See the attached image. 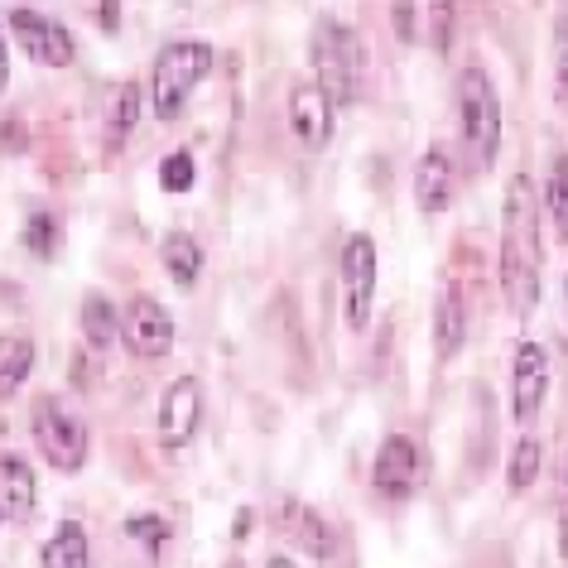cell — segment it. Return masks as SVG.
I'll list each match as a JSON object with an SVG mask.
<instances>
[{"mask_svg": "<svg viewBox=\"0 0 568 568\" xmlns=\"http://www.w3.org/2000/svg\"><path fill=\"white\" fill-rule=\"evenodd\" d=\"M501 290L510 314L525 318L539 304V207L535 183L516 174L501 203Z\"/></svg>", "mask_w": 568, "mask_h": 568, "instance_id": "cell-1", "label": "cell"}, {"mask_svg": "<svg viewBox=\"0 0 568 568\" xmlns=\"http://www.w3.org/2000/svg\"><path fill=\"white\" fill-rule=\"evenodd\" d=\"M207 73H212V44H203V39H179V44L160 49L150 73V111L160 121H179Z\"/></svg>", "mask_w": 568, "mask_h": 568, "instance_id": "cell-2", "label": "cell"}, {"mask_svg": "<svg viewBox=\"0 0 568 568\" xmlns=\"http://www.w3.org/2000/svg\"><path fill=\"white\" fill-rule=\"evenodd\" d=\"M458 131L473 154V169H491L496 150H501V102L481 68H463L458 73Z\"/></svg>", "mask_w": 568, "mask_h": 568, "instance_id": "cell-3", "label": "cell"}, {"mask_svg": "<svg viewBox=\"0 0 568 568\" xmlns=\"http://www.w3.org/2000/svg\"><path fill=\"white\" fill-rule=\"evenodd\" d=\"M362 39L337 20H318L314 30V73H318V88L333 106H347L357 102V88H362Z\"/></svg>", "mask_w": 568, "mask_h": 568, "instance_id": "cell-4", "label": "cell"}, {"mask_svg": "<svg viewBox=\"0 0 568 568\" xmlns=\"http://www.w3.org/2000/svg\"><path fill=\"white\" fill-rule=\"evenodd\" d=\"M30 429H34V444H39V453H44L49 467L78 473V467L88 463V424H82L59 395H44V400L34 405Z\"/></svg>", "mask_w": 568, "mask_h": 568, "instance_id": "cell-5", "label": "cell"}, {"mask_svg": "<svg viewBox=\"0 0 568 568\" xmlns=\"http://www.w3.org/2000/svg\"><path fill=\"white\" fill-rule=\"evenodd\" d=\"M376 280H381V261H376V241L357 232L343 246V294H347V323L352 333L372 328V308H376Z\"/></svg>", "mask_w": 568, "mask_h": 568, "instance_id": "cell-6", "label": "cell"}, {"mask_svg": "<svg viewBox=\"0 0 568 568\" xmlns=\"http://www.w3.org/2000/svg\"><path fill=\"white\" fill-rule=\"evenodd\" d=\"M419 477H424V463H419V444L409 434H390L376 453V467H372V487L381 501H409L419 491Z\"/></svg>", "mask_w": 568, "mask_h": 568, "instance_id": "cell-7", "label": "cell"}, {"mask_svg": "<svg viewBox=\"0 0 568 568\" xmlns=\"http://www.w3.org/2000/svg\"><path fill=\"white\" fill-rule=\"evenodd\" d=\"M121 343L135 352L140 362H160L174 352V318H169V308L160 300H131V308H125L121 318Z\"/></svg>", "mask_w": 568, "mask_h": 568, "instance_id": "cell-8", "label": "cell"}, {"mask_svg": "<svg viewBox=\"0 0 568 568\" xmlns=\"http://www.w3.org/2000/svg\"><path fill=\"white\" fill-rule=\"evenodd\" d=\"M10 34H16V44L44 68H68L78 53L68 24L39 16V10H10Z\"/></svg>", "mask_w": 568, "mask_h": 568, "instance_id": "cell-9", "label": "cell"}, {"mask_svg": "<svg viewBox=\"0 0 568 568\" xmlns=\"http://www.w3.org/2000/svg\"><path fill=\"white\" fill-rule=\"evenodd\" d=\"M197 424H203V386H197V376L169 381V390L160 400V444L169 453L183 448L197 434Z\"/></svg>", "mask_w": 568, "mask_h": 568, "instance_id": "cell-10", "label": "cell"}, {"mask_svg": "<svg viewBox=\"0 0 568 568\" xmlns=\"http://www.w3.org/2000/svg\"><path fill=\"white\" fill-rule=\"evenodd\" d=\"M545 390H549V352L525 337L516 347V372H510V415L530 424L539 405H545Z\"/></svg>", "mask_w": 568, "mask_h": 568, "instance_id": "cell-11", "label": "cell"}, {"mask_svg": "<svg viewBox=\"0 0 568 568\" xmlns=\"http://www.w3.org/2000/svg\"><path fill=\"white\" fill-rule=\"evenodd\" d=\"M333 102L323 97L318 82H300L290 92V135L300 140L304 150H323L333 140Z\"/></svg>", "mask_w": 568, "mask_h": 568, "instance_id": "cell-12", "label": "cell"}, {"mask_svg": "<svg viewBox=\"0 0 568 568\" xmlns=\"http://www.w3.org/2000/svg\"><path fill=\"white\" fill-rule=\"evenodd\" d=\"M280 520H284V535L300 545L308 559H333V549H337V535H333V525L318 516L314 506H304V501H284L280 506Z\"/></svg>", "mask_w": 568, "mask_h": 568, "instance_id": "cell-13", "label": "cell"}, {"mask_svg": "<svg viewBox=\"0 0 568 568\" xmlns=\"http://www.w3.org/2000/svg\"><path fill=\"white\" fill-rule=\"evenodd\" d=\"M467 343V308H463V294L458 284L444 280L438 284V300H434V352L438 362H453Z\"/></svg>", "mask_w": 568, "mask_h": 568, "instance_id": "cell-14", "label": "cell"}, {"mask_svg": "<svg viewBox=\"0 0 568 568\" xmlns=\"http://www.w3.org/2000/svg\"><path fill=\"white\" fill-rule=\"evenodd\" d=\"M453 203V164L444 150H429L415 169V207L424 217H444Z\"/></svg>", "mask_w": 568, "mask_h": 568, "instance_id": "cell-15", "label": "cell"}, {"mask_svg": "<svg viewBox=\"0 0 568 568\" xmlns=\"http://www.w3.org/2000/svg\"><path fill=\"white\" fill-rule=\"evenodd\" d=\"M39 568H92L88 530H82L78 520H63L59 530L49 535V545L39 549Z\"/></svg>", "mask_w": 568, "mask_h": 568, "instance_id": "cell-16", "label": "cell"}, {"mask_svg": "<svg viewBox=\"0 0 568 568\" xmlns=\"http://www.w3.org/2000/svg\"><path fill=\"white\" fill-rule=\"evenodd\" d=\"M160 261L179 290H193L197 275H203V246H197V236H189V232H169L160 246Z\"/></svg>", "mask_w": 568, "mask_h": 568, "instance_id": "cell-17", "label": "cell"}, {"mask_svg": "<svg viewBox=\"0 0 568 568\" xmlns=\"http://www.w3.org/2000/svg\"><path fill=\"white\" fill-rule=\"evenodd\" d=\"M0 481H6V516L30 520V516H34V501H39L30 463H20V458H0Z\"/></svg>", "mask_w": 568, "mask_h": 568, "instance_id": "cell-18", "label": "cell"}, {"mask_svg": "<svg viewBox=\"0 0 568 568\" xmlns=\"http://www.w3.org/2000/svg\"><path fill=\"white\" fill-rule=\"evenodd\" d=\"M82 333H88L92 352H106L121 337V314L106 294H88V300H82Z\"/></svg>", "mask_w": 568, "mask_h": 568, "instance_id": "cell-19", "label": "cell"}, {"mask_svg": "<svg viewBox=\"0 0 568 568\" xmlns=\"http://www.w3.org/2000/svg\"><path fill=\"white\" fill-rule=\"evenodd\" d=\"M34 372V343L30 337H6L0 343V400H10Z\"/></svg>", "mask_w": 568, "mask_h": 568, "instance_id": "cell-20", "label": "cell"}, {"mask_svg": "<svg viewBox=\"0 0 568 568\" xmlns=\"http://www.w3.org/2000/svg\"><path fill=\"white\" fill-rule=\"evenodd\" d=\"M63 246V222L53 217V212H34L30 222H24V251L39 255V261H53Z\"/></svg>", "mask_w": 568, "mask_h": 568, "instance_id": "cell-21", "label": "cell"}, {"mask_svg": "<svg viewBox=\"0 0 568 568\" xmlns=\"http://www.w3.org/2000/svg\"><path fill=\"white\" fill-rule=\"evenodd\" d=\"M539 458H545V448H539L535 434H525L516 448H510V467H506V481L510 491H530V481L539 473Z\"/></svg>", "mask_w": 568, "mask_h": 568, "instance_id": "cell-22", "label": "cell"}, {"mask_svg": "<svg viewBox=\"0 0 568 568\" xmlns=\"http://www.w3.org/2000/svg\"><path fill=\"white\" fill-rule=\"evenodd\" d=\"M140 82H121L116 92H111V135H116V145L125 135L135 131V121H140Z\"/></svg>", "mask_w": 568, "mask_h": 568, "instance_id": "cell-23", "label": "cell"}, {"mask_svg": "<svg viewBox=\"0 0 568 568\" xmlns=\"http://www.w3.org/2000/svg\"><path fill=\"white\" fill-rule=\"evenodd\" d=\"M549 217H554V232L568 246V154L554 160V174H549Z\"/></svg>", "mask_w": 568, "mask_h": 568, "instance_id": "cell-24", "label": "cell"}, {"mask_svg": "<svg viewBox=\"0 0 568 568\" xmlns=\"http://www.w3.org/2000/svg\"><path fill=\"white\" fill-rule=\"evenodd\" d=\"M193 154L189 150H174V154H164V164H160V189L164 193H189L193 189Z\"/></svg>", "mask_w": 568, "mask_h": 568, "instance_id": "cell-25", "label": "cell"}, {"mask_svg": "<svg viewBox=\"0 0 568 568\" xmlns=\"http://www.w3.org/2000/svg\"><path fill=\"white\" fill-rule=\"evenodd\" d=\"M125 535L140 539V545H145L150 554H160L164 539H169V525H164L160 516H131V520H125Z\"/></svg>", "mask_w": 568, "mask_h": 568, "instance_id": "cell-26", "label": "cell"}, {"mask_svg": "<svg viewBox=\"0 0 568 568\" xmlns=\"http://www.w3.org/2000/svg\"><path fill=\"white\" fill-rule=\"evenodd\" d=\"M424 20H429V39L438 53H448V20H453V6H424L419 10Z\"/></svg>", "mask_w": 568, "mask_h": 568, "instance_id": "cell-27", "label": "cell"}, {"mask_svg": "<svg viewBox=\"0 0 568 568\" xmlns=\"http://www.w3.org/2000/svg\"><path fill=\"white\" fill-rule=\"evenodd\" d=\"M559 554L568 564V448H564V463H559Z\"/></svg>", "mask_w": 568, "mask_h": 568, "instance_id": "cell-28", "label": "cell"}, {"mask_svg": "<svg viewBox=\"0 0 568 568\" xmlns=\"http://www.w3.org/2000/svg\"><path fill=\"white\" fill-rule=\"evenodd\" d=\"M390 20H395V34H400L405 44H415V39H419V30H415L419 10L415 6H390Z\"/></svg>", "mask_w": 568, "mask_h": 568, "instance_id": "cell-29", "label": "cell"}, {"mask_svg": "<svg viewBox=\"0 0 568 568\" xmlns=\"http://www.w3.org/2000/svg\"><path fill=\"white\" fill-rule=\"evenodd\" d=\"M554 59H559V92L568 97V20L559 24V34H554Z\"/></svg>", "mask_w": 568, "mask_h": 568, "instance_id": "cell-30", "label": "cell"}, {"mask_svg": "<svg viewBox=\"0 0 568 568\" xmlns=\"http://www.w3.org/2000/svg\"><path fill=\"white\" fill-rule=\"evenodd\" d=\"M10 88V44H6V34H0V92Z\"/></svg>", "mask_w": 568, "mask_h": 568, "instance_id": "cell-31", "label": "cell"}, {"mask_svg": "<svg viewBox=\"0 0 568 568\" xmlns=\"http://www.w3.org/2000/svg\"><path fill=\"white\" fill-rule=\"evenodd\" d=\"M97 20H102V30H116V20H121V6H97Z\"/></svg>", "mask_w": 568, "mask_h": 568, "instance_id": "cell-32", "label": "cell"}, {"mask_svg": "<svg viewBox=\"0 0 568 568\" xmlns=\"http://www.w3.org/2000/svg\"><path fill=\"white\" fill-rule=\"evenodd\" d=\"M232 530H236V539H246V530H251V510H241V516H236V525H232Z\"/></svg>", "mask_w": 568, "mask_h": 568, "instance_id": "cell-33", "label": "cell"}, {"mask_svg": "<svg viewBox=\"0 0 568 568\" xmlns=\"http://www.w3.org/2000/svg\"><path fill=\"white\" fill-rule=\"evenodd\" d=\"M265 568H300V564H294V559H284V554H280V559H270Z\"/></svg>", "mask_w": 568, "mask_h": 568, "instance_id": "cell-34", "label": "cell"}, {"mask_svg": "<svg viewBox=\"0 0 568 568\" xmlns=\"http://www.w3.org/2000/svg\"><path fill=\"white\" fill-rule=\"evenodd\" d=\"M226 568H241V559H226Z\"/></svg>", "mask_w": 568, "mask_h": 568, "instance_id": "cell-35", "label": "cell"}, {"mask_svg": "<svg viewBox=\"0 0 568 568\" xmlns=\"http://www.w3.org/2000/svg\"><path fill=\"white\" fill-rule=\"evenodd\" d=\"M0 520H6V506H0Z\"/></svg>", "mask_w": 568, "mask_h": 568, "instance_id": "cell-36", "label": "cell"}, {"mask_svg": "<svg viewBox=\"0 0 568 568\" xmlns=\"http://www.w3.org/2000/svg\"><path fill=\"white\" fill-rule=\"evenodd\" d=\"M564 290H568V280H564Z\"/></svg>", "mask_w": 568, "mask_h": 568, "instance_id": "cell-37", "label": "cell"}]
</instances>
